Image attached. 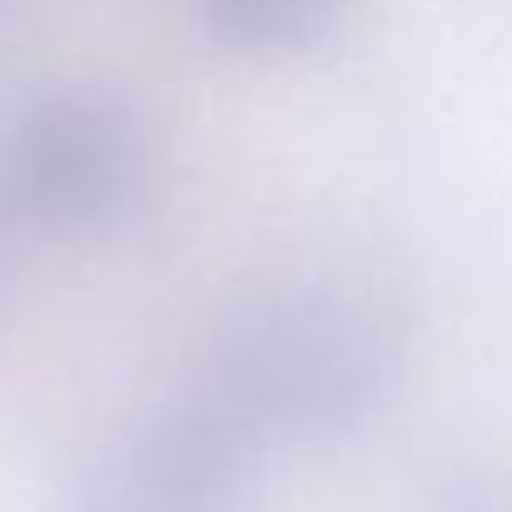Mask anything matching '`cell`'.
I'll list each match as a JSON object with an SVG mask.
<instances>
[{
  "instance_id": "obj_1",
  "label": "cell",
  "mask_w": 512,
  "mask_h": 512,
  "mask_svg": "<svg viewBox=\"0 0 512 512\" xmlns=\"http://www.w3.org/2000/svg\"><path fill=\"white\" fill-rule=\"evenodd\" d=\"M398 309L348 274H279L214 319L204 398L254 443H329L378 418L403 378Z\"/></svg>"
},
{
  "instance_id": "obj_2",
  "label": "cell",
  "mask_w": 512,
  "mask_h": 512,
  "mask_svg": "<svg viewBox=\"0 0 512 512\" xmlns=\"http://www.w3.org/2000/svg\"><path fill=\"white\" fill-rule=\"evenodd\" d=\"M145 184V125L105 90L40 95L0 135V199L35 234H105L135 214Z\"/></svg>"
},
{
  "instance_id": "obj_3",
  "label": "cell",
  "mask_w": 512,
  "mask_h": 512,
  "mask_svg": "<svg viewBox=\"0 0 512 512\" xmlns=\"http://www.w3.org/2000/svg\"><path fill=\"white\" fill-rule=\"evenodd\" d=\"M259 443L214 403L184 398L120 428L75 488V512H249Z\"/></svg>"
},
{
  "instance_id": "obj_4",
  "label": "cell",
  "mask_w": 512,
  "mask_h": 512,
  "mask_svg": "<svg viewBox=\"0 0 512 512\" xmlns=\"http://www.w3.org/2000/svg\"><path fill=\"white\" fill-rule=\"evenodd\" d=\"M343 0H199L209 30L249 55L309 50L339 15Z\"/></svg>"
},
{
  "instance_id": "obj_5",
  "label": "cell",
  "mask_w": 512,
  "mask_h": 512,
  "mask_svg": "<svg viewBox=\"0 0 512 512\" xmlns=\"http://www.w3.org/2000/svg\"><path fill=\"white\" fill-rule=\"evenodd\" d=\"M428 512H512V468L503 463L448 468L428 493Z\"/></svg>"
}]
</instances>
